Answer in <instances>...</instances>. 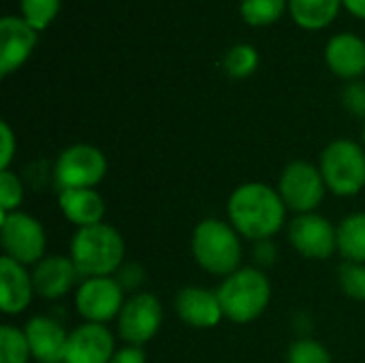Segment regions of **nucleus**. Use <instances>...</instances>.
Wrapping results in <instances>:
<instances>
[{"label": "nucleus", "instance_id": "nucleus-30", "mask_svg": "<svg viewBox=\"0 0 365 363\" xmlns=\"http://www.w3.org/2000/svg\"><path fill=\"white\" fill-rule=\"evenodd\" d=\"M0 141H2V150H0V171H6L13 163V156L17 152V139L11 131V126L6 122H0Z\"/></svg>", "mask_w": 365, "mask_h": 363}, {"label": "nucleus", "instance_id": "nucleus-3", "mask_svg": "<svg viewBox=\"0 0 365 363\" xmlns=\"http://www.w3.org/2000/svg\"><path fill=\"white\" fill-rule=\"evenodd\" d=\"M190 248L197 265L212 276L227 278L242 267V235L227 220H201L192 231Z\"/></svg>", "mask_w": 365, "mask_h": 363}, {"label": "nucleus", "instance_id": "nucleus-23", "mask_svg": "<svg viewBox=\"0 0 365 363\" xmlns=\"http://www.w3.org/2000/svg\"><path fill=\"white\" fill-rule=\"evenodd\" d=\"M32 357L24 329L15 325H0V363H28Z\"/></svg>", "mask_w": 365, "mask_h": 363}, {"label": "nucleus", "instance_id": "nucleus-34", "mask_svg": "<svg viewBox=\"0 0 365 363\" xmlns=\"http://www.w3.org/2000/svg\"><path fill=\"white\" fill-rule=\"evenodd\" d=\"M364 141H365V128H364Z\"/></svg>", "mask_w": 365, "mask_h": 363}, {"label": "nucleus", "instance_id": "nucleus-21", "mask_svg": "<svg viewBox=\"0 0 365 363\" xmlns=\"http://www.w3.org/2000/svg\"><path fill=\"white\" fill-rule=\"evenodd\" d=\"M338 252L346 261L365 265V212L349 214L338 225Z\"/></svg>", "mask_w": 365, "mask_h": 363}, {"label": "nucleus", "instance_id": "nucleus-11", "mask_svg": "<svg viewBox=\"0 0 365 363\" xmlns=\"http://www.w3.org/2000/svg\"><path fill=\"white\" fill-rule=\"evenodd\" d=\"M287 235L291 246L306 259L323 261L338 252V227L317 212L295 216Z\"/></svg>", "mask_w": 365, "mask_h": 363}, {"label": "nucleus", "instance_id": "nucleus-32", "mask_svg": "<svg viewBox=\"0 0 365 363\" xmlns=\"http://www.w3.org/2000/svg\"><path fill=\"white\" fill-rule=\"evenodd\" d=\"M111 363H148V359H145V353H143L141 347H130V344H126V347H120V349L115 351Z\"/></svg>", "mask_w": 365, "mask_h": 363}, {"label": "nucleus", "instance_id": "nucleus-7", "mask_svg": "<svg viewBox=\"0 0 365 363\" xmlns=\"http://www.w3.org/2000/svg\"><path fill=\"white\" fill-rule=\"evenodd\" d=\"M107 175V156L90 143H73L60 152L53 165V178L64 188H96Z\"/></svg>", "mask_w": 365, "mask_h": 363}, {"label": "nucleus", "instance_id": "nucleus-4", "mask_svg": "<svg viewBox=\"0 0 365 363\" xmlns=\"http://www.w3.org/2000/svg\"><path fill=\"white\" fill-rule=\"evenodd\" d=\"M225 319L246 325L257 321L272 302V282L259 267H240L216 289Z\"/></svg>", "mask_w": 365, "mask_h": 363}, {"label": "nucleus", "instance_id": "nucleus-9", "mask_svg": "<svg viewBox=\"0 0 365 363\" xmlns=\"http://www.w3.org/2000/svg\"><path fill=\"white\" fill-rule=\"evenodd\" d=\"M124 293L115 276L83 278L75 291V308L86 323L107 325L109 321H118L126 302Z\"/></svg>", "mask_w": 365, "mask_h": 363}, {"label": "nucleus", "instance_id": "nucleus-5", "mask_svg": "<svg viewBox=\"0 0 365 363\" xmlns=\"http://www.w3.org/2000/svg\"><path fill=\"white\" fill-rule=\"evenodd\" d=\"M325 186L336 197H355L365 186V150L353 139H334L319 158Z\"/></svg>", "mask_w": 365, "mask_h": 363}, {"label": "nucleus", "instance_id": "nucleus-18", "mask_svg": "<svg viewBox=\"0 0 365 363\" xmlns=\"http://www.w3.org/2000/svg\"><path fill=\"white\" fill-rule=\"evenodd\" d=\"M329 71L342 79L355 81L365 73V41L353 32H340L325 47Z\"/></svg>", "mask_w": 365, "mask_h": 363}, {"label": "nucleus", "instance_id": "nucleus-10", "mask_svg": "<svg viewBox=\"0 0 365 363\" xmlns=\"http://www.w3.org/2000/svg\"><path fill=\"white\" fill-rule=\"evenodd\" d=\"M163 304L154 293L137 291L126 297L124 308L118 317V336L130 347H143L163 327Z\"/></svg>", "mask_w": 365, "mask_h": 363}, {"label": "nucleus", "instance_id": "nucleus-29", "mask_svg": "<svg viewBox=\"0 0 365 363\" xmlns=\"http://www.w3.org/2000/svg\"><path fill=\"white\" fill-rule=\"evenodd\" d=\"M340 101H342V107L355 116V118H365V83L355 79V81H349L340 94Z\"/></svg>", "mask_w": 365, "mask_h": 363}, {"label": "nucleus", "instance_id": "nucleus-25", "mask_svg": "<svg viewBox=\"0 0 365 363\" xmlns=\"http://www.w3.org/2000/svg\"><path fill=\"white\" fill-rule=\"evenodd\" d=\"M21 6V17L34 28V30H45L60 11V0H19Z\"/></svg>", "mask_w": 365, "mask_h": 363}, {"label": "nucleus", "instance_id": "nucleus-19", "mask_svg": "<svg viewBox=\"0 0 365 363\" xmlns=\"http://www.w3.org/2000/svg\"><path fill=\"white\" fill-rule=\"evenodd\" d=\"M60 212L77 229L103 223L105 199L96 188H64L58 195Z\"/></svg>", "mask_w": 365, "mask_h": 363}, {"label": "nucleus", "instance_id": "nucleus-1", "mask_svg": "<svg viewBox=\"0 0 365 363\" xmlns=\"http://www.w3.org/2000/svg\"><path fill=\"white\" fill-rule=\"evenodd\" d=\"M287 212L278 188L263 182H246L237 186L227 201L229 223L250 242L272 240L284 227Z\"/></svg>", "mask_w": 365, "mask_h": 363}, {"label": "nucleus", "instance_id": "nucleus-16", "mask_svg": "<svg viewBox=\"0 0 365 363\" xmlns=\"http://www.w3.org/2000/svg\"><path fill=\"white\" fill-rule=\"evenodd\" d=\"M32 272L2 255L0 259V308L4 315H21L34 297Z\"/></svg>", "mask_w": 365, "mask_h": 363}, {"label": "nucleus", "instance_id": "nucleus-20", "mask_svg": "<svg viewBox=\"0 0 365 363\" xmlns=\"http://www.w3.org/2000/svg\"><path fill=\"white\" fill-rule=\"evenodd\" d=\"M340 6L342 0H289L291 17L306 30L327 28L336 19Z\"/></svg>", "mask_w": 365, "mask_h": 363}, {"label": "nucleus", "instance_id": "nucleus-31", "mask_svg": "<svg viewBox=\"0 0 365 363\" xmlns=\"http://www.w3.org/2000/svg\"><path fill=\"white\" fill-rule=\"evenodd\" d=\"M143 276H145V272H143L141 265L128 263V265H122V267H120V272L115 274V280L122 285L124 291H137V289L141 287V282L145 280Z\"/></svg>", "mask_w": 365, "mask_h": 363}, {"label": "nucleus", "instance_id": "nucleus-17", "mask_svg": "<svg viewBox=\"0 0 365 363\" xmlns=\"http://www.w3.org/2000/svg\"><path fill=\"white\" fill-rule=\"evenodd\" d=\"M24 334L30 344V353L41 363H62L68 334L51 317H32L28 319Z\"/></svg>", "mask_w": 365, "mask_h": 363}, {"label": "nucleus", "instance_id": "nucleus-28", "mask_svg": "<svg viewBox=\"0 0 365 363\" xmlns=\"http://www.w3.org/2000/svg\"><path fill=\"white\" fill-rule=\"evenodd\" d=\"M24 201V184L17 173L11 169L0 171V214L19 212Z\"/></svg>", "mask_w": 365, "mask_h": 363}, {"label": "nucleus", "instance_id": "nucleus-33", "mask_svg": "<svg viewBox=\"0 0 365 363\" xmlns=\"http://www.w3.org/2000/svg\"><path fill=\"white\" fill-rule=\"evenodd\" d=\"M342 6L357 19H365V0H342Z\"/></svg>", "mask_w": 365, "mask_h": 363}, {"label": "nucleus", "instance_id": "nucleus-27", "mask_svg": "<svg viewBox=\"0 0 365 363\" xmlns=\"http://www.w3.org/2000/svg\"><path fill=\"white\" fill-rule=\"evenodd\" d=\"M287 363H331V355L314 338H299L287 351Z\"/></svg>", "mask_w": 365, "mask_h": 363}, {"label": "nucleus", "instance_id": "nucleus-24", "mask_svg": "<svg viewBox=\"0 0 365 363\" xmlns=\"http://www.w3.org/2000/svg\"><path fill=\"white\" fill-rule=\"evenodd\" d=\"M222 66H225V71H227L229 77H233V79H246V77H250L259 68V51L252 45H248V43L233 45L225 53Z\"/></svg>", "mask_w": 365, "mask_h": 363}, {"label": "nucleus", "instance_id": "nucleus-8", "mask_svg": "<svg viewBox=\"0 0 365 363\" xmlns=\"http://www.w3.org/2000/svg\"><path fill=\"white\" fill-rule=\"evenodd\" d=\"M278 193L287 210L299 214H312L323 203L327 186L321 169L308 160H293L284 167L278 182Z\"/></svg>", "mask_w": 365, "mask_h": 363}, {"label": "nucleus", "instance_id": "nucleus-14", "mask_svg": "<svg viewBox=\"0 0 365 363\" xmlns=\"http://www.w3.org/2000/svg\"><path fill=\"white\" fill-rule=\"evenodd\" d=\"M175 315L184 325L195 329H212L225 319L218 293L205 287H184L178 291Z\"/></svg>", "mask_w": 365, "mask_h": 363}, {"label": "nucleus", "instance_id": "nucleus-15", "mask_svg": "<svg viewBox=\"0 0 365 363\" xmlns=\"http://www.w3.org/2000/svg\"><path fill=\"white\" fill-rule=\"evenodd\" d=\"M77 280L79 272L73 259L64 255H47L32 267L34 293L47 302L62 300L66 293L73 291Z\"/></svg>", "mask_w": 365, "mask_h": 363}, {"label": "nucleus", "instance_id": "nucleus-22", "mask_svg": "<svg viewBox=\"0 0 365 363\" xmlns=\"http://www.w3.org/2000/svg\"><path fill=\"white\" fill-rule=\"evenodd\" d=\"M289 6V0H242L240 13L248 26L263 28L276 24Z\"/></svg>", "mask_w": 365, "mask_h": 363}, {"label": "nucleus", "instance_id": "nucleus-6", "mask_svg": "<svg viewBox=\"0 0 365 363\" xmlns=\"http://www.w3.org/2000/svg\"><path fill=\"white\" fill-rule=\"evenodd\" d=\"M0 246L4 257L26 267L36 265L41 259L47 257L45 229L34 216L26 212L0 214Z\"/></svg>", "mask_w": 365, "mask_h": 363}, {"label": "nucleus", "instance_id": "nucleus-13", "mask_svg": "<svg viewBox=\"0 0 365 363\" xmlns=\"http://www.w3.org/2000/svg\"><path fill=\"white\" fill-rule=\"evenodd\" d=\"M38 41L34 30L24 17L4 15L0 19V75L6 77L30 58Z\"/></svg>", "mask_w": 365, "mask_h": 363}, {"label": "nucleus", "instance_id": "nucleus-12", "mask_svg": "<svg viewBox=\"0 0 365 363\" xmlns=\"http://www.w3.org/2000/svg\"><path fill=\"white\" fill-rule=\"evenodd\" d=\"M115 351V336L107 325L81 323L68 334L62 363H111Z\"/></svg>", "mask_w": 365, "mask_h": 363}, {"label": "nucleus", "instance_id": "nucleus-26", "mask_svg": "<svg viewBox=\"0 0 365 363\" xmlns=\"http://www.w3.org/2000/svg\"><path fill=\"white\" fill-rule=\"evenodd\" d=\"M338 285L349 300L365 302V265L344 261L338 270Z\"/></svg>", "mask_w": 365, "mask_h": 363}, {"label": "nucleus", "instance_id": "nucleus-2", "mask_svg": "<svg viewBox=\"0 0 365 363\" xmlns=\"http://www.w3.org/2000/svg\"><path fill=\"white\" fill-rule=\"evenodd\" d=\"M124 237L107 223L77 229L68 248V257L73 259L81 278L115 276L124 265Z\"/></svg>", "mask_w": 365, "mask_h": 363}]
</instances>
